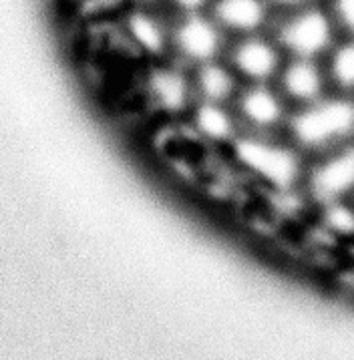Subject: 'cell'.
<instances>
[{
	"label": "cell",
	"instance_id": "6da1fadb",
	"mask_svg": "<svg viewBox=\"0 0 354 360\" xmlns=\"http://www.w3.org/2000/svg\"><path fill=\"white\" fill-rule=\"evenodd\" d=\"M292 143L302 153L324 155L354 141V95H324L302 105L288 121Z\"/></svg>",
	"mask_w": 354,
	"mask_h": 360
},
{
	"label": "cell",
	"instance_id": "7a4b0ae2",
	"mask_svg": "<svg viewBox=\"0 0 354 360\" xmlns=\"http://www.w3.org/2000/svg\"><path fill=\"white\" fill-rule=\"evenodd\" d=\"M342 32L326 4L294 8L276 32V43L294 58H318L328 55Z\"/></svg>",
	"mask_w": 354,
	"mask_h": 360
},
{
	"label": "cell",
	"instance_id": "3957f363",
	"mask_svg": "<svg viewBox=\"0 0 354 360\" xmlns=\"http://www.w3.org/2000/svg\"><path fill=\"white\" fill-rule=\"evenodd\" d=\"M236 155L241 165L280 191L294 188L304 175L302 151L296 145L288 147L262 139H241L236 143Z\"/></svg>",
	"mask_w": 354,
	"mask_h": 360
},
{
	"label": "cell",
	"instance_id": "277c9868",
	"mask_svg": "<svg viewBox=\"0 0 354 360\" xmlns=\"http://www.w3.org/2000/svg\"><path fill=\"white\" fill-rule=\"evenodd\" d=\"M306 186L318 205L354 200V141L320 155L306 175Z\"/></svg>",
	"mask_w": 354,
	"mask_h": 360
},
{
	"label": "cell",
	"instance_id": "5b68a950",
	"mask_svg": "<svg viewBox=\"0 0 354 360\" xmlns=\"http://www.w3.org/2000/svg\"><path fill=\"white\" fill-rule=\"evenodd\" d=\"M222 27L215 18H206L198 13L184 15L173 29V44L179 55L191 63L213 60L222 49Z\"/></svg>",
	"mask_w": 354,
	"mask_h": 360
},
{
	"label": "cell",
	"instance_id": "8992f818",
	"mask_svg": "<svg viewBox=\"0 0 354 360\" xmlns=\"http://www.w3.org/2000/svg\"><path fill=\"white\" fill-rule=\"evenodd\" d=\"M326 67L318 63V58H292L282 71V89L288 99L308 105L324 97L328 85Z\"/></svg>",
	"mask_w": 354,
	"mask_h": 360
},
{
	"label": "cell",
	"instance_id": "52a82bcc",
	"mask_svg": "<svg viewBox=\"0 0 354 360\" xmlns=\"http://www.w3.org/2000/svg\"><path fill=\"white\" fill-rule=\"evenodd\" d=\"M232 63L241 77L254 83H264L276 75L280 67L278 43L272 44L258 37H246L234 46Z\"/></svg>",
	"mask_w": 354,
	"mask_h": 360
},
{
	"label": "cell",
	"instance_id": "ba28073f",
	"mask_svg": "<svg viewBox=\"0 0 354 360\" xmlns=\"http://www.w3.org/2000/svg\"><path fill=\"white\" fill-rule=\"evenodd\" d=\"M238 105H240V115L244 117V121L255 129H272L282 123V99L266 86L255 85L248 89L240 97Z\"/></svg>",
	"mask_w": 354,
	"mask_h": 360
},
{
	"label": "cell",
	"instance_id": "9c48e42d",
	"mask_svg": "<svg viewBox=\"0 0 354 360\" xmlns=\"http://www.w3.org/2000/svg\"><path fill=\"white\" fill-rule=\"evenodd\" d=\"M149 95L165 113H182L189 103V83L173 67H157L147 77Z\"/></svg>",
	"mask_w": 354,
	"mask_h": 360
},
{
	"label": "cell",
	"instance_id": "30bf717a",
	"mask_svg": "<svg viewBox=\"0 0 354 360\" xmlns=\"http://www.w3.org/2000/svg\"><path fill=\"white\" fill-rule=\"evenodd\" d=\"M266 2L264 0H215L213 18L220 27L241 34L258 30L266 20Z\"/></svg>",
	"mask_w": 354,
	"mask_h": 360
},
{
	"label": "cell",
	"instance_id": "8fae6325",
	"mask_svg": "<svg viewBox=\"0 0 354 360\" xmlns=\"http://www.w3.org/2000/svg\"><path fill=\"white\" fill-rule=\"evenodd\" d=\"M125 29L131 41L147 55H163L167 46V32L161 20L147 11H133L125 20Z\"/></svg>",
	"mask_w": 354,
	"mask_h": 360
},
{
	"label": "cell",
	"instance_id": "7c38bea8",
	"mask_svg": "<svg viewBox=\"0 0 354 360\" xmlns=\"http://www.w3.org/2000/svg\"><path fill=\"white\" fill-rule=\"evenodd\" d=\"M328 81L339 93L354 95V34H342L328 53Z\"/></svg>",
	"mask_w": 354,
	"mask_h": 360
},
{
	"label": "cell",
	"instance_id": "4fadbf2b",
	"mask_svg": "<svg viewBox=\"0 0 354 360\" xmlns=\"http://www.w3.org/2000/svg\"><path fill=\"white\" fill-rule=\"evenodd\" d=\"M196 85H198L201 97L212 103L229 101L238 86L234 72L215 60H208V63L199 65L198 72H196Z\"/></svg>",
	"mask_w": 354,
	"mask_h": 360
},
{
	"label": "cell",
	"instance_id": "5bb4252c",
	"mask_svg": "<svg viewBox=\"0 0 354 360\" xmlns=\"http://www.w3.org/2000/svg\"><path fill=\"white\" fill-rule=\"evenodd\" d=\"M194 125L206 139L215 141V143L229 141L236 133V123L222 107V103H201L194 113Z\"/></svg>",
	"mask_w": 354,
	"mask_h": 360
},
{
	"label": "cell",
	"instance_id": "9a60e30c",
	"mask_svg": "<svg viewBox=\"0 0 354 360\" xmlns=\"http://www.w3.org/2000/svg\"><path fill=\"white\" fill-rule=\"evenodd\" d=\"M320 224L336 240H354V200H339L320 205Z\"/></svg>",
	"mask_w": 354,
	"mask_h": 360
},
{
	"label": "cell",
	"instance_id": "2e32d148",
	"mask_svg": "<svg viewBox=\"0 0 354 360\" xmlns=\"http://www.w3.org/2000/svg\"><path fill=\"white\" fill-rule=\"evenodd\" d=\"M326 6L334 16L342 34H354V0H328Z\"/></svg>",
	"mask_w": 354,
	"mask_h": 360
},
{
	"label": "cell",
	"instance_id": "e0dca14e",
	"mask_svg": "<svg viewBox=\"0 0 354 360\" xmlns=\"http://www.w3.org/2000/svg\"><path fill=\"white\" fill-rule=\"evenodd\" d=\"M175 8L184 11V15L187 13H198L199 8H203L208 4V0H171Z\"/></svg>",
	"mask_w": 354,
	"mask_h": 360
},
{
	"label": "cell",
	"instance_id": "ac0fdd59",
	"mask_svg": "<svg viewBox=\"0 0 354 360\" xmlns=\"http://www.w3.org/2000/svg\"><path fill=\"white\" fill-rule=\"evenodd\" d=\"M274 4H280L284 8H302V6H308V4H316L320 0H272Z\"/></svg>",
	"mask_w": 354,
	"mask_h": 360
},
{
	"label": "cell",
	"instance_id": "d6986e66",
	"mask_svg": "<svg viewBox=\"0 0 354 360\" xmlns=\"http://www.w3.org/2000/svg\"><path fill=\"white\" fill-rule=\"evenodd\" d=\"M137 2H151V0H137Z\"/></svg>",
	"mask_w": 354,
	"mask_h": 360
}]
</instances>
